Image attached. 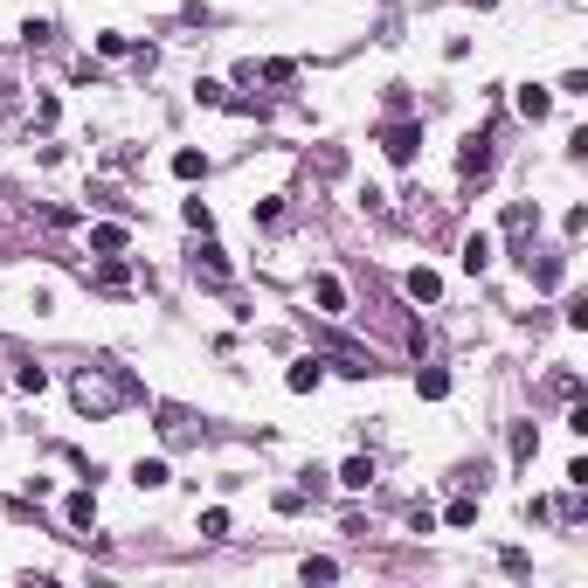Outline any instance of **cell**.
I'll use <instances>...</instances> for the list:
<instances>
[{"label": "cell", "mask_w": 588, "mask_h": 588, "mask_svg": "<svg viewBox=\"0 0 588 588\" xmlns=\"http://www.w3.org/2000/svg\"><path fill=\"white\" fill-rule=\"evenodd\" d=\"M70 395H77V408L90 416V423H97V416H111V408H125V401H132L139 388H132L125 374H118L111 360H97V367H83V374L70 381Z\"/></svg>", "instance_id": "1"}, {"label": "cell", "mask_w": 588, "mask_h": 588, "mask_svg": "<svg viewBox=\"0 0 588 588\" xmlns=\"http://www.w3.org/2000/svg\"><path fill=\"white\" fill-rule=\"evenodd\" d=\"M416 146H423V125H416V118H395V125H381V153H388L395 166L416 160Z\"/></svg>", "instance_id": "2"}, {"label": "cell", "mask_w": 588, "mask_h": 588, "mask_svg": "<svg viewBox=\"0 0 588 588\" xmlns=\"http://www.w3.org/2000/svg\"><path fill=\"white\" fill-rule=\"evenodd\" d=\"M457 173H464V181H484V173H491V132H471V139H464Z\"/></svg>", "instance_id": "3"}, {"label": "cell", "mask_w": 588, "mask_h": 588, "mask_svg": "<svg viewBox=\"0 0 588 588\" xmlns=\"http://www.w3.org/2000/svg\"><path fill=\"white\" fill-rule=\"evenodd\" d=\"M319 381H325V360H319V353H305V360H291V374H284V388H291V395H312Z\"/></svg>", "instance_id": "4"}, {"label": "cell", "mask_w": 588, "mask_h": 588, "mask_svg": "<svg viewBox=\"0 0 588 588\" xmlns=\"http://www.w3.org/2000/svg\"><path fill=\"white\" fill-rule=\"evenodd\" d=\"M63 519H70L77 533H90V526H97V491H90V484H83V491H70V506H63Z\"/></svg>", "instance_id": "5"}, {"label": "cell", "mask_w": 588, "mask_h": 588, "mask_svg": "<svg viewBox=\"0 0 588 588\" xmlns=\"http://www.w3.org/2000/svg\"><path fill=\"white\" fill-rule=\"evenodd\" d=\"M312 298H319V312H332V319L347 312V284H340L332 270H325V277H312Z\"/></svg>", "instance_id": "6"}, {"label": "cell", "mask_w": 588, "mask_h": 588, "mask_svg": "<svg viewBox=\"0 0 588 588\" xmlns=\"http://www.w3.org/2000/svg\"><path fill=\"white\" fill-rule=\"evenodd\" d=\"M194 277H201V284H214V291H229V264H222V249H201V256H194Z\"/></svg>", "instance_id": "7"}, {"label": "cell", "mask_w": 588, "mask_h": 588, "mask_svg": "<svg viewBox=\"0 0 588 588\" xmlns=\"http://www.w3.org/2000/svg\"><path fill=\"white\" fill-rule=\"evenodd\" d=\"M547 111H554V90H540V83H526V90H519V118H526V125H540Z\"/></svg>", "instance_id": "8"}, {"label": "cell", "mask_w": 588, "mask_h": 588, "mask_svg": "<svg viewBox=\"0 0 588 588\" xmlns=\"http://www.w3.org/2000/svg\"><path fill=\"white\" fill-rule=\"evenodd\" d=\"M166 478H173V471H166V457H139V464H132V484H139V491H160Z\"/></svg>", "instance_id": "9"}, {"label": "cell", "mask_w": 588, "mask_h": 588, "mask_svg": "<svg viewBox=\"0 0 588 588\" xmlns=\"http://www.w3.org/2000/svg\"><path fill=\"white\" fill-rule=\"evenodd\" d=\"M491 249H499V242L484 236V229H478V236H464V270H471V277H478V270H491Z\"/></svg>", "instance_id": "10"}, {"label": "cell", "mask_w": 588, "mask_h": 588, "mask_svg": "<svg viewBox=\"0 0 588 588\" xmlns=\"http://www.w3.org/2000/svg\"><path fill=\"white\" fill-rule=\"evenodd\" d=\"M408 298H416V305H436V298H443V277H436V270H408Z\"/></svg>", "instance_id": "11"}, {"label": "cell", "mask_w": 588, "mask_h": 588, "mask_svg": "<svg viewBox=\"0 0 588 588\" xmlns=\"http://www.w3.org/2000/svg\"><path fill=\"white\" fill-rule=\"evenodd\" d=\"M526 277H533L540 291H554V284H561V277H567V264H561V256H540V264H533V256H526Z\"/></svg>", "instance_id": "12"}, {"label": "cell", "mask_w": 588, "mask_h": 588, "mask_svg": "<svg viewBox=\"0 0 588 588\" xmlns=\"http://www.w3.org/2000/svg\"><path fill=\"white\" fill-rule=\"evenodd\" d=\"M540 457V429L533 423H512V464H533Z\"/></svg>", "instance_id": "13"}, {"label": "cell", "mask_w": 588, "mask_h": 588, "mask_svg": "<svg viewBox=\"0 0 588 588\" xmlns=\"http://www.w3.org/2000/svg\"><path fill=\"white\" fill-rule=\"evenodd\" d=\"M90 249H97V256H118V249H125V229H118V222H97V229H90Z\"/></svg>", "instance_id": "14"}, {"label": "cell", "mask_w": 588, "mask_h": 588, "mask_svg": "<svg viewBox=\"0 0 588 588\" xmlns=\"http://www.w3.org/2000/svg\"><path fill=\"white\" fill-rule=\"evenodd\" d=\"M340 484H347V491H367V484H374V464H367V457H347V464H340Z\"/></svg>", "instance_id": "15"}, {"label": "cell", "mask_w": 588, "mask_h": 588, "mask_svg": "<svg viewBox=\"0 0 588 588\" xmlns=\"http://www.w3.org/2000/svg\"><path fill=\"white\" fill-rule=\"evenodd\" d=\"M416 395H423V401H443V395H450V374H443V367H423V374H416Z\"/></svg>", "instance_id": "16"}, {"label": "cell", "mask_w": 588, "mask_h": 588, "mask_svg": "<svg viewBox=\"0 0 588 588\" xmlns=\"http://www.w3.org/2000/svg\"><path fill=\"white\" fill-rule=\"evenodd\" d=\"M173 173H181V181H201V173H208V153L181 146V153H173Z\"/></svg>", "instance_id": "17"}, {"label": "cell", "mask_w": 588, "mask_h": 588, "mask_svg": "<svg viewBox=\"0 0 588 588\" xmlns=\"http://www.w3.org/2000/svg\"><path fill=\"white\" fill-rule=\"evenodd\" d=\"M533 222H540V208H526V201H512V208H506V229H512V236H526Z\"/></svg>", "instance_id": "18"}, {"label": "cell", "mask_w": 588, "mask_h": 588, "mask_svg": "<svg viewBox=\"0 0 588 588\" xmlns=\"http://www.w3.org/2000/svg\"><path fill=\"white\" fill-rule=\"evenodd\" d=\"M471 519H478V499H457V506L443 512V526H471Z\"/></svg>", "instance_id": "19"}, {"label": "cell", "mask_w": 588, "mask_h": 588, "mask_svg": "<svg viewBox=\"0 0 588 588\" xmlns=\"http://www.w3.org/2000/svg\"><path fill=\"white\" fill-rule=\"evenodd\" d=\"M97 284H105V291H125V264H118V256H105V270H97Z\"/></svg>", "instance_id": "20"}, {"label": "cell", "mask_w": 588, "mask_h": 588, "mask_svg": "<svg viewBox=\"0 0 588 588\" xmlns=\"http://www.w3.org/2000/svg\"><path fill=\"white\" fill-rule=\"evenodd\" d=\"M201 533H208V540H222V533H229V512H222V506H208V512H201Z\"/></svg>", "instance_id": "21"}, {"label": "cell", "mask_w": 588, "mask_h": 588, "mask_svg": "<svg viewBox=\"0 0 588 588\" xmlns=\"http://www.w3.org/2000/svg\"><path fill=\"white\" fill-rule=\"evenodd\" d=\"M21 42H28V49H42V42H55V28L49 21H21Z\"/></svg>", "instance_id": "22"}, {"label": "cell", "mask_w": 588, "mask_h": 588, "mask_svg": "<svg viewBox=\"0 0 588 588\" xmlns=\"http://www.w3.org/2000/svg\"><path fill=\"white\" fill-rule=\"evenodd\" d=\"M298 575H305V582H332V575H340V561H325V554H319V561H305Z\"/></svg>", "instance_id": "23"}, {"label": "cell", "mask_w": 588, "mask_h": 588, "mask_svg": "<svg viewBox=\"0 0 588 588\" xmlns=\"http://www.w3.org/2000/svg\"><path fill=\"white\" fill-rule=\"evenodd\" d=\"M194 97H201V105H229V111H236V97H229L222 83H194Z\"/></svg>", "instance_id": "24"}, {"label": "cell", "mask_w": 588, "mask_h": 588, "mask_svg": "<svg viewBox=\"0 0 588 588\" xmlns=\"http://www.w3.org/2000/svg\"><path fill=\"white\" fill-rule=\"evenodd\" d=\"M14 381H21L28 395H42V388H49V374H42V367H35V360H28V367H21V374H14Z\"/></svg>", "instance_id": "25"}, {"label": "cell", "mask_w": 588, "mask_h": 588, "mask_svg": "<svg viewBox=\"0 0 588 588\" xmlns=\"http://www.w3.org/2000/svg\"><path fill=\"white\" fill-rule=\"evenodd\" d=\"M181 214H188V229H201V236H208V229H214V214L201 208V201H188V208H181Z\"/></svg>", "instance_id": "26"}]
</instances>
